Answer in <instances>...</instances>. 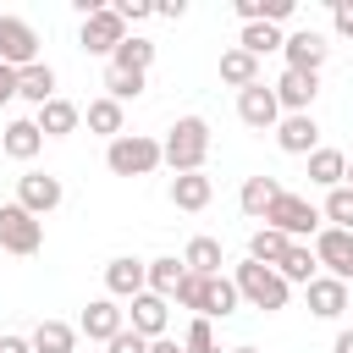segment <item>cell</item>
I'll use <instances>...</instances> for the list:
<instances>
[{
	"label": "cell",
	"instance_id": "obj_1",
	"mask_svg": "<svg viewBox=\"0 0 353 353\" xmlns=\"http://www.w3.org/2000/svg\"><path fill=\"white\" fill-rule=\"evenodd\" d=\"M165 165L176 171V176H188V171H204V154H210V121L204 116H182L171 132H165Z\"/></svg>",
	"mask_w": 353,
	"mask_h": 353
},
{
	"label": "cell",
	"instance_id": "obj_2",
	"mask_svg": "<svg viewBox=\"0 0 353 353\" xmlns=\"http://www.w3.org/2000/svg\"><path fill=\"white\" fill-rule=\"evenodd\" d=\"M232 281H237V298H243V303H254V309H265V314H270V309H287V292H292V287L281 281V270H270V265H259V259H243Z\"/></svg>",
	"mask_w": 353,
	"mask_h": 353
},
{
	"label": "cell",
	"instance_id": "obj_3",
	"mask_svg": "<svg viewBox=\"0 0 353 353\" xmlns=\"http://www.w3.org/2000/svg\"><path fill=\"white\" fill-rule=\"evenodd\" d=\"M105 165H110L116 176H149L154 165H165V149H160L154 138H143V132H121V138L105 149Z\"/></svg>",
	"mask_w": 353,
	"mask_h": 353
},
{
	"label": "cell",
	"instance_id": "obj_4",
	"mask_svg": "<svg viewBox=\"0 0 353 353\" xmlns=\"http://www.w3.org/2000/svg\"><path fill=\"white\" fill-rule=\"evenodd\" d=\"M265 226H276L281 237H292V243H303V237H320V210H314L309 199H298V193H281V199L270 204V215H265Z\"/></svg>",
	"mask_w": 353,
	"mask_h": 353
},
{
	"label": "cell",
	"instance_id": "obj_5",
	"mask_svg": "<svg viewBox=\"0 0 353 353\" xmlns=\"http://www.w3.org/2000/svg\"><path fill=\"white\" fill-rule=\"evenodd\" d=\"M0 248L6 254H39L44 248V221L39 215H28L22 204H0Z\"/></svg>",
	"mask_w": 353,
	"mask_h": 353
},
{
	"label": "cell",
	"instance_id": "obj_6",
	"mask_svg": "<svg viewBox=\"0 0 353 353\" xmlns=\"http://www.w3.org/2000/svg\"><path fill=\"white\" fill-rule=\"evenodd\" d=\"M83 50L88 55H116L121 44H127V22H121V11L116 6H99V11H88L83 17Z\"/></svg>",
	"mask_w": 353,
	"mask_h": 353
},
{
	"label": "cell",
	"instance_id": "obj_7",
	"mask_svg": "<svg viewBox=\"0 0 353 353\" xmlns=\"http://www.w3.org/2000/svg\"><path fill=\"white\" fill-rule=\"evenodd\" d=\"M61 199H66L61 176H50V171H28V176H17V204H22L28 215H39V221H44Z\"/></svg>",
	"mask_w": 353,
	"mask_h": 353
},
{
	"label": "cell",
	"instance_id": "obj_8",
	"mask_svg": "<svg viewBox=\"0 0 353 353\" xmlns=\"http://www.w3.org/2000/svg\"><path fill=\"white\" fill-rule=\"evenodd\" d=\"M0 61H6L11 72H22V66L39 61V33H33L22 17H0Z\"/></svg>",
	"mask_w": 353,
	"mask_h": 353
},
{
	"label": "cell",
	"instance_id": "obj_9",
	"mask_svg": "<svg viewBox=\"0 0 353 353\" xmlns=\"http://www.w3.org/2000/svg\"><path fill=\"white\" fill-rule=\"evenodd\" d=\"M314 259H320L336 281H353V232H342V226H320V237H314Z\"/></svg>",
	"mask_w": 353,
	"mask_h": 353
},
{
	"label": "cell",
	"instance_id": "obj_10",
	"mask_svg": "<svg viewBox=\"0 0 353 353\" xmlns=\"http://www.w3.org/2000/svg\"><path fill=\"white\" fill-rule=\"evenodd\" d=\"M281 55H287V72H320V66H325V55H331V44H325V33L298 28V33H287Z\"/></svg>",
	"mask_w": 353,
	"mask_h": 353
},
{
	"label": "cell",
	"instance_id": "obj_11",
	"mask_svg": "<svg viewBox=\"0 0 353 353\" xmlns=\"http://www.w3.org/2000/svg\"><path fill=\"white\" fill-rule=\"evenodd\" d=\"M237 116H243V127H254V132H265V127H281L276 88H270V83H254V88H243V94H237Z\"/></svg>",
	"mask_w": 353,
	"mask_h": 353
},
{
	"label": "cell",
	"instance_id": "obj_12",
	"mask_svg": "<svg viewBox=\"0 0 353 353\" xmlns=\"http://www.w3.org/2000/svg\"><path fill=\"white\" fill-rule=\"evenodd\" d=\"M270 88H276V105L287 116H303L314 105V94H320V72H281Z\"/></svg>",
	"mask_w": 353,
	"mask_h": 353
},
{
	"label": "cell",
	"instance_id": "obj_13",
	"mask_svg": "<svg viewBox=\"0 0 353 353\" xmlns=\"http://www.w3.org/2000/svg\"><path fill=\"white\" fill-rule=\"evenodd\" d=\"M105 292H110V298H138V292H149V265L132 259V254H116V259L105 265Z\"/></svg>",
	"mask_w": 353,
	"mask_h": 353
},
{
	"label": "cell",
	"instance_id": "obj_14",
	"mask_svg": "<svg viewBox=\"0 0 353 353\" xmlns=\"http://www.w3.org/2000/svg\"><path fill=\"white\" fill-rule=\"evenodd\" d=\"M77 331H83L88 342H110V336H121V331H127V309H116V298H94V303L83 309Z\"/></svg>",
	"mask_w": 353,
	"mask_h": 353
},
{
	"label": "cell",
	"instance_id": "obj_15",
	"mask_svg": "<svg viewBox=\"0 0 353 353\" xmlns=\"http://www.w3.org/2000/svg\"><path fill=\"white\" fill-rule=\"evenodd\" d=\"M303 292H309V314H320V320H336L347 309V298H353L347 281H336V276H314Z\"/></svg>",
	"mask_w": 353,
	"mask_h": 353
},
{
	"label": "cell",
	"instance_id": "obj_16",
	"mask_svg": "<svg viewBox=\"0 0 353 353\" xmlns=\"http://www.w3.org/2000/svg\"><path fill=\"white\" fill-rule=\"evenodd\" d=\"M165 314H171V309H165V298H160V292H138V298H132V309H127V325H132L138 336H149V342H154V336H165Z\"/></svg>",
	"mask_w": 353,
	"mask_h": 353
},
{
	"label": "cell",
	"instance_id": "obj_17",
	"mask_svg": "<svg viewBox=\"0 0 353 353\" xmlns=\"http://www.w3.org/2000/svg\"><path fill=\"white\" fill-rule=\"evenodd\" d=\"M276 143H281L287 154H314V149H320V127H314V116H309V110H303V116H281Z\"/></svg>",
	"mask_w": 353,
	"mask_h": 353
},
{
	"label": "cell",
	"instance_id": "obj_18",
	"mask_svg": "<svg viewBox=\"0 0 353 353\" xmlns=\"http://www.w3.org/2000/svg\"><path fill=\"white\" fill-rule=\"evenodd\" d=\"M39 149H44V132H39V121H28V116L6 121V132H0V154H11V160H33Z\"/></svg>",
	"mask_w": 353,
	"mask_h": 353
},
{
	"label": "cell",
	"instance_id": "obj_19",
	"mask_svg": "<svg viewBox=\"0 0 353 353\" xmlns=\"http://www.w3.org/2000/svg\"><path fill=\"white\" fill-rule=\"evenodd\" d=\"M33 121H39V132H44V138H66V132H77L83 110H77L72 99H61V94H55L50 105H39V116H33Z\"/></svg>",
	"mask_w": 353,
	"mask_h": 353
},
{
	"label": "cell",
	"instance_id": "obj_20",
	"mask_svg": "<svg viewBox=\"0 0 353 353\" xmlns=\"http://www.w3.org/2000/svg\"><path fill=\"white\" fill-rule=\"evenodd\" d=\"M210 199H215V182H210L204 171H188V176H176V182H171V204H176V210H188V215H199Z\"/></svg>",
	"mask_w": 353,
	"mask_h": 353
},
{
	"label": "cell",
	"instance_id": "obj_21",
	"mask_svg": "<svg viewBox=\"0 0 353 353\" xmlns=\"http://www.w3.org/2000/svg\"><path fill=\"white\" fill-rule=\"evenodd\" d=\"M281 193H287V188H281L276 176H248V182H243V193H237V204H243V215L265 221V215H270V204H276Z\"/></svg>",
	"mask_w": 353,
	"mask_h": 353
},
{
	"label": "cell",
	"instance_id": "obj_22",
	"mask_svg": "<svg viewBox=\"0 0 353 353\" xmlns=\"http://www.w3.org/2000/svg\"><path fill=\"white\" fill-rule=\"evenodd\" d=\"M17 94H22L28 105H50V99H55V72H50L44 61L22 66V72H17Z\"/></svg>",
	"mask_w": 353,
	"mask_h": 353
},
{
	"label": "cell",
	"instance_id": "obj_23",
	"mask_svg": "<svg viewBox=\"0 0 353 353\" xmlns=\"http://www.w3.org/2000/svg\"><path fill=\"white\" fill-rule=\"evenodd\" d=\"M182 265H188L193 276H221V265H226L221 237H193V243L182 248Z\"/></svg>",
	"mask_w": 353,
	"mask_h": 353
},
{
	"label": "cell",
	"instance_id": "obj_24",
	"mask_svg": "<svg viewBox=\"0 0 353 353\" xmlns=\"http://www.w3.org/2000/svg\"><path fill=\"white\" fill-rule=\"evenodd\" d=\"M28 342H33V353H72V347H77V325H66V320H39Z\"/></svg>",
	"mask_w": 353,
	"mask_h": 353
},
{
	"label": "cell",
	"instance_id": "obj_25",
	"mask_svg": "<svg viewBox=\"0 0 353 353\" xmlns=\"http://www.w3.org/2000/svg\"><path fill=\"white\" fill-rule=\"evenodd\" d=\"M309 182L342 188V182H347V154H342V149H314V154H309Z\"/></svg>",
	"mask_w": 353,
	"mask_h": 353
},
{
	"label": "cell",
	"instance_id": "obj_26",
	"mask_svg": "<svg viewBox=\"0 0 353 353\" xmlns=\"http://www.w3.org/2000/svg\"><path fill=\"white\" fill-rule=\"evenodd\" d=\"M221 83H232L237 94L254 88V83H259V61H254L248 50H226V55H221Z\"/></svg>",
	"mask_w": 353,
	"mask_h": 353
},
{
	"label": "cell",
	"instance_id": "obj_27",
	"mask_svg": "<svg viewBox=\"0 0 353 353\" xmlns=\"http://www.w3.org/2000/svg\"><path fill=\"white\" fill-rule=\"evenodd\" d=\"M287 248H292V237H281L276 226H259V232L248 237V259H259V265H270V270L287 259Z\"/></svg>",
	"mask_w": 353,
	"mask_h": 353
},
{
	"label": "cell",
	"instance_id": "obj_28",
	"mask_svg": "<svg viewBox=\"0 0 353 353\" xmlns=\"http://www.w3.org/2000/svg\"><path fill=\"white\" fill-rule=\"evenodd\" d=\"M121 121H127V116H121V105H116L110 94H105V99H88V132H99V138L116 143V138H121Z\"/></svg>",
	"mask_w": 353,
	"mask_h": 353
},
{
	"label": "cell",
	"instance_id": "obj_29",
	"mask_svg": "<svg viewBox=\"0 0 353 353\" xmlns=\"http://www.w3.org/2000/svg\"><path fill=\"white\" fill-rule=\"evenodd\" d=\"M276 270H281V281H287V287H292V281H303V287H309V281H314V270H320V259H314V248H309V243H292V248H287V259H281Z\"/></svg>",
	"mask_w": 353,
	"mask_h": 353
},
{
	"label": "cell",
	"instance_id": "obj_30",
	"mask_svg": "<svg viewBox=\"0 0 353 353\" xmlns=\"http://www.w3.org/2000/svg\"><path fill=\"white\" fill-rule=\"evenodd\" d=\"M182 276H188V265H182L176 254H165V259H149V292H160V298H176Z\"/></svg>",
	"mask_w": 353,
	"mask_h": 353
},
{
	"label": "cell",
	"instance_id": "obj_31",
	"mask_svg": "<svg viewBox=\"0 0 353 353\" xmlns=\"http://www.w3.org/2000/svg\"><path fill=\"white\" fill-rule=\"evenodd\" d=\"M237 303H243V298H237V281H232V276H210V287H204V320H215V314L226 320Z\"/></svg>",
	"mask_w": 353,
	"mask_h": 353
},
{
	"label": "cell",
	"instance_id": "obj_32",
	"mask_svg": "<svg viewBox=\"0 0 353 353\" xmlns=\"http://www.w3.org/2000/svg\"><path fill=\"white\" fill-rule=\"evenodd\" d=\"M281 44H287V39H281V28H270V22H248V28H243V39H237V50H248L254 61H259V55H270V50H281Z\"/></svg>",
	"mask_w": 353,
	"mask_h": 353
},
{
	"label": "cell",
	"instance_id": "obj_33",
	"mask_svg": "<svg viewBox=\"0 0 353 353\" xmlns=\"http://www.w3.org/2000/svg\"><path fill=\"white\" fill-rule=\"evenodd\" d=\"M149 61H154V44H149V39H138V33H127V44L110 55V66H116V72H149Z\"/></svg>",
	"mask_w": 353,
	"mask_h": 353
},
{
	"label": "cell",
	"instance_id": "obj_34",
	"mask_svg": "<svg viewBox=\"0 0 353 353\" xmlns=\"http://www.w3.org/2000/svg\"><path fill=\"white\" fill-rule=\"evenodd\" d=\"M143 88H149V72H116V66L105 72V94H110L116 105H127V99H138Z\"/></svg>",
	"mask_w": 353,
	"mask_h": 353
},
{
	"label": "cell",
	"instance_id": "obj_35",
	"mask_svg": "<svg viewBox=\"0 0 353 353\" xmlns=\"http://www.w3.org/2000/svg\"><path fill=\"white\" fill-rule=\"evenodd\" d=\"M331 226H342V232H353V188L342 182V188H331L325 193V210H320Z\"/></svg>",
	"mask_w": 353,
	"mask_h": 353
},
{
	"label": "cell",
	"instance_id": "obj_36",
	"mask_svg": "<svg viewBox=\"0 0 353 353\" xmlns=\"http://www.w3.org/2000/svg\"><path fill=\"white\" fill-rule=\"evenodd\" d=\"M204 287H210V276H182V287H176V303L182 309H193V314H204Z\"/></svg>",
	"mask_w": 353,
	"mask_h": 353
},
{
	"label": "cell",
	"instance_id": "obj_37",
	"mask_svg": "<svg viewBox=\"0 0 353 353\" xmlns=\"http://www.w3.org/2000/svg\"><path fill=\"white\" fill-rule=\"evenodd\" d=\"M182 347H188V353H221V347H215V331H210V320H204V314H193V325H188Z\"/></svg>",
	"mask_w": 353,
	"mask_h": 353
},
{
	"label": "cell",
	"instance_id": "obj_38",
	"mask_svg": "<svg viewBox=\"0 0 353 353\" xmlns=\"http://www.w3.org/2000/svg\"><path fill=\"white\" fill-rule=\"evenodd\" d=\"M105 347H110V353H149V336H138V331L127 325V331H121V336H110Z\"/></svg>",
	"mask_w": 353,
	"mask_h": 353
},
{
	"label": "cell",
	"instance_id": "obj_39",
	"mask_svg": "<svg viewBox=\"0 0 353 353\" xmlns=\"http://www.w3.org/2000/svg\"><path fill=\"white\" fill-rule=\"evenodd\" d=\"M331 28L342 39H353V0H331Z\"/></svg>",
	"mask_w": 353,
	"mask_h": 353
},
{
	"label": "cell",
	"instance_id": "obj_40",
	"mask_svg": "<svg viewBox=\"0 0 353 353\" xmlns=\"http://www.w3.org/2000/svg\"><path fill=\"white\" fill-rule=\"evenodd\" d=\"M287 17H292V0H259V22L276 28V22H287Z\"/></svg>",
	"mask_w": 353,
	"mask_h": 353
},
{
	"label": "cell",
	"instance_id": "obj_41",
	"mask_svg": "<svg viewBox=\"0 0 353 353\" xmlns=\"http://www.w3.org/2000/svg\"><path fill=\"white\" fill-rule=\"evenodd\" d=\"M116 11H121V22H143V17L154 11V6H143V0H121Z\"/></svg>",
	"mask_w": 353,
	"mask_h": 353
},
{
	"label": "cell",
	"instance_id": "obj_42",
	"mask_svg": "<svg viewBox=\"0 0 353 353\" xmlns=\"http://www.w3.org/2000/svg\"><path fill=\"white\" fill-rule=\"evenodd\" d=\"M11 99H17V72L0 61V105H11Z\"/></svg>",
	"mask_w": 353,
	"mask_h": 353
},
{
	"label": "cell",
	"instance_id": "obj_43",
	"mask_svg": "<svg viewBox=\"0 0 353 353\" xmlns=\"http://www.w3.org/2000/svg\"><path fill=\"white\" fill-rule=\"evenodd\" d=\"M149 353H188V347H182L176 336H154V342H149Z\"/></svg>",
	"mask_w": 353,
	"mask_h": 353
},
{
	"label": "cell",
	"instance_id": "obj_44",
	"mask_svg": "<svg viewBox=\"0 0 353 353\" xmlns=\"http://www.w3.org/2000/svg\"><path fill=\"white\" fill-rule=\"evenodd\" d=\"M0 353H33L28 336H0Z\"/></svg>",
	"mask_w": 353,
	"mask_h": 353
},
{
	"label": "cell",
	"instance_id": "obj_45",
	"mask_svg": "<svg viewBox=\"0 0 353 353\" xmlns=\"http://www.w3.org/2000/svg\"><path fill=\"white\" fill-rule=\"evenodd\" d=\"M331 353H353V331H336V342H331Z\"/></svg>",
	"mask_w": 353,
	"mask_h": 353
},
{
	"label": "cell",
	"instance_id": "obj_46",
	"mask_svg": "<svg viewBox=\"0 0 353 353\" xmlns=\"http://www.w3.org/2000/svg\"><path fill=\"white\" fill-rule=\"evenodd\" d=\"M226 353H259V347H226Z\"/></svg>",
	"mask_w": 353,
	"mask_h": 353
},
{
	"label": "cell",
	"instance_id": "obj_47",
	"mask_svg": "<svg viewBox=\"0 0 353 353\" xmlns=\"http://www.w3.org/2000/svg\"><path fill=\"white\" fill-rule=\"evenodd\" d=\"M347 188H353V160H347Z\"/></svg>",
	"mask_w": 353,
	"mask_h": 353
},
{
	"label": "cell",
	"instance_id": "obj_48",
	"mask_svg": "<svg viewBox=\"0 0 353 353\" xmlns=\"http://www.w3.org/2000/svg\"><path fill=\"white\" fill-rule=\"evenodd\" d=\"M347 292H353V287H347Z\"/></svg>",
	"mask_w": 353,
	"mask_h": 353
}]
</instances>
